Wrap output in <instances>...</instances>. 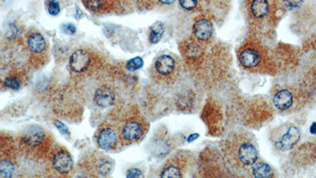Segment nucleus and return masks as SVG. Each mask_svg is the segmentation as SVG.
Masks as SVG:
<instances>
[{
	"mask_svg": "<svg viewBox=\"0 0 316 178\" xmlns=\"http://www.w3.org/2000/svg\"><path fill=\"white\" fill-rule=\"evenodd\" d=\"M54 124H55V127L58 128V130H59L61 133L64 134V135H67V134L69 133L68 127L64 125V123H62L61 121H55Z\"/></svg>",
	"mask_w": 316,
	"mask_h": 178,
	"instance_id": "nucleus-29",
	"label": "nucleus"
},
{
	"mask_svg": "<svg viewBox=\"0 0 316 178\" xmlns=\"http://www.w3.org/2000/svg\"><path fill=\"white\" fill-rule=\"evenodd\" d=\"M222 151L232 167L250 169L259 160V150L256 139L244 131L231 132L222 141Z\"/></svg>",
	"mask_w": 316,
	"mask_h": 178,
	"instance_id": "nucleus-1",
	"label": "nucleus"
},
{
	"mask_svg": "<svg viewBox=\"0 0 316 178\" xmlns=\"http://www.w3.org/2000/svg\"><path fill=\"white\" fill-rule=\"evenodd\" d=\"M195 38L199 41H207L212 38L213 28L211 21L207 18H200L195 21L192 28Z\"/></svg>",
	"mask_w": 316,
	"mask_h": 178,
	"instance_id": "nucleus-11",
	"label": "nucleus"
},
{
	"mask_svg": "<svg viewBox=\"0 0 316 178\" xmlns=\"http://www.w3.org/2000/svg\"><path fill=\"white\" fill-rule=\"evenodd\" d=\"M250 176L256 178H270L276 176L275 171L264 161L258 160L249 169Z\"/></svg>",
	"mask_w": 316,
	"mask_h": 178,
	"instance_id": "nucleus-15",
	"label": "nucleus"
},
{
	"mask_svg": "<svg viewBox=\"0 0 316 178\" xmlns=\"http://www.w3.org/2000/svg\"><path fill=\"white\" fill-rule=\"evenodd\" d=\"M84 4L88 9L93 12L101 11L104 7L103 0H84Z\"/></svg>",
	"mask_w": 316,
	"mask_h": 178,
	"instance_id": "nucleus-22",
	"label": "nucleus"
},
{
	"mask_svg": "<svg viewBox=\"0 0 316 178\" xmlns=\"http://www.w3.org/2000/svg\"><path fill=\"white\" fill-rule=\"evenodd\" d=\"M144 1H149V0H144Z\"/></svg>",
	"mask_w": 316,
	"mask_h": 178,
	"instance_id": "nucleus-34",
	"label": "nucleus"
},
{
	"mask_svg": "<svg viewBox=\"0 0 316 178\" xmlns=\"http://www.w3.org/2000/svg\"><path fill=\"white\" fill-rule=\"evenodd\" d=\"M310 132H311L312 135H316V122H314V123L311 125V128H310Z\"/></svg>",
	"mask_w": 316,
	"mask_h": 178,
	"instance_id": "nucleus-32",
	"label": "nucleus"
},
{
	"mask_svg": "<svg viewBox=\"0 0 316 178\" xmlns=\"http://www.w3.org/2000/svg\"><path fill=\"white\" fill-rule=\"evenodd\" d=\"M93 101L100 108L106 109L114 105V102L116 101V95L112 88L102 86L98 88L95 92Z\"/></svg>",
	"mask_w": 316,
	"mask_h": 178,
	"instance_id": "nucleus-13",
	"label": "nucleus"
},
{
	"mask_svg": "<svg viewBox=\"0 0 316 178\" xmlns=\"http://www.w3.org/2000/svg\"><path fill=\"white\" fill-rule=\"evenodd\" d=\"M119 140V133L110 126L103 127L98 132L97 142L100 148L105 151H112L117 146Z\"/></svg>",
	"mask_w": 316,
	"mask_h": 178,
	"instance_id": "nucleus-6",
	"label": "nucleus"
},
{
	"mask_svg": "<svg viewBox=\"0 0 316 178\" xmlns=\"http://www.w3.org/2000/svg\"><path fill=\"white\" fill-rule=\"evenodd\" d=\"M189 155L179 153L169 159L161 172V177H182L188 166Z\"/></svg>",
	"mask_w": 316,
	"mask_h": 178,
	"instance_id": "nucleus-5",
	"label": "nucleus"
},
{
	"mask_svg": "<svg viewBox=\"0 0 316 178\" xmlns=\"http://www.w3.org/2000/svg\"><path fill=\"white\" fill-rule=\"evenodd\" d=\"M153 75L160 82H169L176 75L177 63L169 55L158 57L153 64Z\"/></svg>",
	"mask_w": 316,
	"mask_h": 178,
	"instance_id": "nucleus-4",
	"label": "nucleus"
},
{
	"mask_svg": "<svg viewBox=\"0 0 316 178\" xmlns=\"http://www.w3.org/2000/svg\"><path fill=\"white\" fill-rule=\"evenodd\" d=\"M169 142L166 139H157L154 141V144L153 145V148H154V152L153 153L156 154L157 156H164L166 154L169 153Z\"/></svg>",
	"mask_w": 316,
	"mask_h": 178,
	"instance_id": "nucleus-19",
	"label": "nucleus"
},
{
	"mask_svg": "<svg viewBox=\"0 0 316 178\" xmlns=\"http://www.w3.org/2000/svg\"><path fill=\"white\" fill-rule=\"evenodd\" d=\"M126 176L128 178H137V177H143L144 175L142 173V171L140 169H136V168H134V169H129L128 170L126 173Z\"/></svg>",
	"mask_w": 316,
	"mask_h": 178,
	"instance_id": "nucleus-28",
	"label": "nucleus"
},
{
	"mask_svg": "<svg viewBox=\"0 0 316 178\" xmlns=\"http://www.w3.org/2000/svg\"><path fill=\"white\" fill-rule=\"evenodd\" d=\"M284 5L289 9H296L302 5L304 0H282Z\"/></svg>",
	"mask_w": 316,
	"mask_h": 178,
	"instance_id": "nucleus-27",
	"label": "nucleus"
},
{
	"mask_svg": "<svg viewBox=\"0 0 316 178\" xmlns=\"http://www.w3.org/2000/svg\"><path fill=\"white\" fill-rule=\"evenodd\" d=\"M91 63L90 53L85 49L76 50L70 57V68L75 73H82L87 71Z\"/></svg>",
	"mask_w": 316,
	"mask_h": 178,
	"instance_id": "nucleus-7",
	"label": "nucleus"
},
{
	"mask_svg": "<svg viewBox=\"0 0 316 178\" xmlns=\"http://www.w3.org/2000/svg\"><path fill=\"white\" fill-rule=\"evenodd\" d=\"M272 102L278 110H288L293 105V94L287 89L280 90L274 95Z\"/></svg>",
	"mask_w": 316,
	"mask_h": 178,
	"instance_id": "nucleus-14",
	"label": "nucleus"
},
{
	"mask_svg": "<svg viewBox=\"0 0 316 178\" xmlns=\"http://www.w3.org/2000/svg\"><path fill=\"white\" fill-rule=\"evenodd\" d=\"M62 29H64V33L68 34H74L76 32V27L72 24H68V25H64L62 26Z\"/></svg>",
	"mask_w": 316,
	"mask_h": 178,
	"instance_id": "nucleus-30",
	"label": "nucleus"
},
{
	"mask_svg": "<svg viewBox=\"0 0 316 178\" xmlns=\"http://www.w3.org/2000/svg\"><path fill=\"white\" fill-rule=\"evenodd\" d=\"M76 9H77L76 17L78 18H80L82 16V11H81V10L79 9L78 7H76Z\"/></svg>",
	"mask_w": 316,
	"mask_h": 178,
	"instance_id": "nucleus-33",
	"label": "nucleus"
},
{
	"mask_svg": "<svg viewBox=\"0 0 316 178\" xmlns=\"http://www.w3.org/2000/svg\"><path fill=\"white\" fill-rule=\"evenodd\" d=\"M163 34L164 26L162 23L157 22V23L154 24V25L151 27V31H150V33H149V42L153 44V45L157 44V43L161 41V39H162Z\"/></svg>",
	"mask_w": 316,
	"mask_h": 178,
	"instance_id": "nucleus-18",
	"label": "nucleus"
},
{
	"mask_svg": "<svg viewBox=\"0 0 316 178\" xmlns=\"http://www.w3.org/2000/svg\"><path fill=\"white\" fill-rule=\"evenodd\" d=\"M27 47L32 55H43L47 51L46 41L39 32H30L27 36Z\"/></svg>",
	"mask_w": 316,
	"mask_h": 178,
	"instance_id": "nucleus-12",
	"label": "nucleus"
},
{
	"mask_svg": "<svg viewBox=\"0 0 316 178\" xmlns=\"http://www.w3.org/2000/svg\"><path fill=\"white\" fill-rule=\"evenodd\" d=\"M201 48L199 44L196 42H192L187 44L185 48V54L186 56L189 57L191 59H195L199 56L201 53Z\"/></svg>",
	"mask_w": 316,
	"mask_h": 178,
	"instance_id": "nucleus-20",
	"label": "nucleus"
},
{
	"mask_svg": "<svg viewBox=\"0 0 316 178\" xmlns=\"http://www.w3.org/2000/svg\"><path fill=\"white\" fill-rule=\"evenodd\" d=\"M146 122L142 118L134 116L127 120L118 130L121 143L130 145L140 140L146 133Z\"/></svg>",
	"mask_w": 316,
	"mask_h": 178,
	"instance_id": "nucleus-3",
	"label": "nucleus"
},
{
	"mask_svg": "<svg viewBox=\"0 0 316 178\" xmlns=\"http://www.w3.org/2000/svg\"><path fill=\"white\" fill-rule=\"evenodd\" d=\"M46 133L40 127H32L29 128L22 137V142L28 149H35L45 142Z\"/></svg>",
	"mask_w": 316,
	"mask_h": 178,
	"instance_id": "nucleus-10",
	"label": "nucleus"
},
{
	"mask_svg": "<svg viewBox=\"0 0 316 178\" xmlns=\"http://www.w3.org/2000/svg\"><path fill=\"white\" fill-rule=\"evenodd\" d=\"M262 59L263 57L260 51L254 47H245L239 53V61L240 64L243 68L247 69H254L260 66Z\"/></svg>",
	"mask_w": 316,
	"mask_h": 178,
	"instance_id": "nucleus-8",
	"label": "nucleus"
},
{
	"mask_svg": "<svg viewBox=\"0 0 316 178\" xmlns=\"http://www.w3.org/2000/svg\"><path fill=\"white\" fill-rule=\"evenodd\" d=\"M48 11L51 15L55 16L60 12V5L57 0H50L48 2Z\"/></svg>",
	"mask_w": 316,
	"mask_h": 178,
	"instance_id": "nucleus-24",
	"label": "nucleus"
},
{
	"mask_svg": "<svg viewBox=\"0 0 316 178\" xmlns=\"http://www.w3.org/2000/svg\"><path fill=\"white\" fill-rule=\"evenodd\" d=\"M143 60L140 56H136L127 62V68L131 71H137L143 66Z\"/></svg>",
	"mask_w": 316,
	"mask_h": 178,
	"instance_id": "nucleus-23",
	"label": "nucleus"
},
{
	"mask_svg": "<svg viewBox=\"0 0 316 178\" xmlns=\"http://www.w3.org/2000/svg\"><path fill=\"white\" fill-rule=\"evenodd\" d=\"M4 85L6 87L11 88L12 90L18 91L21 88V81L18 76H8L4 80Z\"/></svg>",
	"mask_w": 316,
	"mask_h": 178,
	"instance_id": "nucleus-21",
	"label": "nucleus"
},
{
	"mask_svg": "<svg viewBox=\"0 0 316 178\" xmlns=\"http://www.w3.org/2000/svg\"><path fill=\"white\" fill-rule=\"evenodd\" d=\"M112 164L108 160H104L103 162H102L99 166V171L101 174H109V172L112 169Z\"/></svg>",
	"mask_w": 316,
	"mask_h": 178,
	"instance_id": "nucleus-26",
	"label": "nucleus"
},
{
	"mask_svg": "<svg viewBox=\"0 0 316 178\" xmlns=\"http://www.w3.org/2000/svg\"><path fill=\"white\" fill-rule=\"evenodd\" d=\"M250 11L254 18L258 19L264 18L270 11L268 0H252L250 6Z\"/></svg>",
	"mask_w": 316,
	"mask_h": 178,
	"instance_id": "nucleus-16",
	"label": "nucleus"
},
{
	"mask_svg": "<svg viewBox=\"0 0 316 178\" xmlns=\"http://www.w3.org/2000/svg\"><path fill=\"white\" fill-rule=\"evenodd\" d=\"M15 171L14 162L8 159H2L0 162V176L3 177H11Z\"/></svg>",
	"mask_w": 316,
	"mask_h": 178,
	"instance_id": "nucleus-17",
	"label": "nucleus"
},
{
	"mask_svg": "<svg viewBox=\"0 0 316 178\" xmlns=\"http://www.w3.org/2000/svg\"><path fill=\"white\" fill-rule=\"evenodd\" d=\"M301 132L293 123H284L273 128L270 132V142L279 152H288L300 141Z\"/></svg>",
	"mask_w": 316,
	"mask_h": 178,
	"instance_id": "nucleus-2",
	"label": "nucleus"
},
{
	"mask_svg": "<svg viewBox=\"0 0 316 178\" xmlns=\"http://www.w3.org/2000/svg\"><path fill=\"white\" fill-rule=\"evenodd\" d=\"M157 1L164 5H171V4H174L176 0H157Z\"/></svg>",
	"mask_w": 316,
	"mask_h": 178,
	"instance_id": "nucleus-31",
	"label": "nucleus"
},
{
	"mask_svg": "<svg viewBox=\"0 0 316 178\" xmlns=\"http://www.w3.org/2000/svg\"><path fill=\"white\" fill-rule=\"evenodd\" d=\"M52 165L55 170L61 174H67L73 168V159L71 154L65 149L57 151L52 159Z\"/></svg>",
	"mask_w": 316,
	"mask_h": 178,
	"instance_id": "nucleus-9",
	"label": "nucleus"
},
{
	"mask_svg": "<svg viewBox=\"0 0 316 178\" xmlns=\"http://www.w3.org/2000/svg\"><path fill=\"white\" fill-rule=\"evenodd\" d=\"M179 4L183 9L192 11L197 7L198 0H179Z\"/></svg>",
	"mask_w": 316,
	"mask_h": 178,
	"instance_id": "nucleus-25",
	"label": "nucleus"
}]
</instances>
